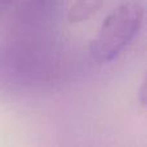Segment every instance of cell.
I'll use <instances>...</instances> for the list:
<instances>
[{
    "instance_id": "cell-4",
    "label": "cell",
    "mask_w": 147,
    "mask_h": 147,
    "mask_svg": "<svg viewBox=\"0 0 147 147\" xmlns=\"http://www.w3.org/2000/svg\"><path fill=\"white\" fill-rule=\"evenodd\" d=\"M103 0H75L69 10L70 22H81L88 20L101 8Z\"/></svg>"
},
{
    "instance_id": "cell-3",
    "label": "cell",
    "mask_w": 147,
    "mask_h": 147,
    "mask_svg": "<svg viewBox=\"0 0 147 147\" xmlns=\"http://www.w3.org/2000/svg\"><path fill=\"white\" fill-rule=\"evenodd\" d=\"M57 10L54 0H27L20 13L21 34L25 36H38L40 30H45Z\"/></svg>"
},
{
    "instance_id": "cell-1",
    "label": "cell",
    "mask_w": 147,
    "mask_h": 147,
    "mask_svg": "<svg viewBox=\"0 0 147 147\" xmlns=\"http://www.w3.org/2000/svg\"><path fill=\"white\" fill-rule=\"evenodd\" d=\"M57 67L54 51L38 36L22 35L0 47V86L23 90L51 80Z\"/></svg>"
},
{
    "instance_id": "cell-2",
    "label": "cell",
    "mask_w": 147,
    "mask_h": 147,
    "mask_svg": "<svg viewBox=\"0 0 147 147\" xmlns=\"http://www.w3.org/2000/svg\"><path fill=\"white\" fill-rule=\"evenodd\" d=\"M145 20L140 1L128 0L115 8L103 21L90 44V53L98 62H111L137 36Z\"/></svg>"
},
{
    "instance_id": "cell-6",
    "label": "cell",
    "mask_w": 147,
    "mask_h": 147,
    "mask_svg": "<svg viewBox=\"0 0 147 147\" xmlns=\"http://www.w3.org/2000/svg\"><path fill=\"white\" fill-rule=\"evenodd\" d=\"M9 0H0V7H1L3 4H5V3H8Z\"/></svg>"
},
{
    "instance_id": "cell-5",
    "label": "cell",
    "mask_w": 147,
    "mask_h": 147,
    "mask_svg": "<svg viewBox=\"0 0 147 147\" xmlns=\"http://www.w3.org/2000/svg\"><path fill=\"white\" fill-rule=\"evenodd\" d=\"M140 93H141V103H142V106H145L146 105V81H143L142 86H141L140 89Z\"/></svg>"
}]
</instances>
